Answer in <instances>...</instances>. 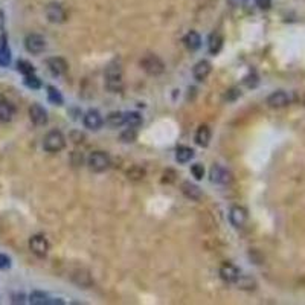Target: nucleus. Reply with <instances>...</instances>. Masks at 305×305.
Wrapping results in <instances>:
<instances>
[{"instance_id": "nucleus-33", "label": "nucleus", "mask_w": 305, "mask_h": 305, "mask_svg": "<svg viewBox=\"0 0 305 305\" xmlns=\"http://www.w3.org/2000/svg\"><path fill=\"white\" fill-rule=\"evenodd\" d=\"M240 96H241V92L238 89H231V90H228V93H226L224 99L228 101V103H233V101L236 98H240Z\"/></svg>"}, {"instance_id": "nucleus-12", "label": "nucleus", "mask_w": 305, "mask_h": 305, "mask_svg": "<svg viewBox=\"0 0 305 305\" xmlns=\"http://www.w3.org/2000/svg\"><path fill=\"white\" fill-rule=\"evenodd\" d=\"M290 103V98L286 92H282V90H278V92H273L267 98V104L273 108H281V107H286L288 106Z\"/></svg>"}, {"instance_id": "nucleus-2", "label": "nucleus", "mask_w": 305, "mask_h": 305, "mask_svg": "<svg viewBox=\"0 0 305 305\" xmlns=\"http://www.w3.org/2000/svg\"><path fill=\"white\" fill-rule=\"evenodd\" d=\"M89 168L95 173H103L110 166V156L106 151H93L87 159Z\"/></svg>"}, {"instance_id": "nucleus-3", "label": "nucleus", "mask_w": 305, "mask_h": 305, "mask_svg": "<svg viewBox=\"0 0 305 305\" xmlns=\"http://www.w3.org/2000/svg\"><path fill=\"white\" fill-rule=\"evenodd\" d=\"M141 67L150 75H161L165 71V64L163 61L154 54H148L145 55L144 58L141 60Z\"/></svg>"}, {"instance_id": "nucleus-17", "label": "nucleus", "mask_w": 305, "mask_h": 305, "mask_svg": "<svg viewBox=\"0 0 305 305\" xmlns=\"http://www.w3.org/2000/svg\"><path fill=\"white\" fill-rule=\"evenodd\" d=\"M182 193L186 198L189 200H194V201H198L201 198V189L194 185V183H191V182H183L182 183Z\"/></svg>"}, {"instance_id": "nucleus-14", "label": "nucleus", "mask_w": 305, "mask_h": 305, "mask_svg": "<svg viewBox=\"0 0 305 305\" xmlns=\"http://www.w3.org/2000/svg\"><path fill=\"white\" fill-rule=\"evenodd\" d=\"M220 276L224 282H236V279L240 278V270L236 269L233 264L226 263L220 269Z\"/></svg>"}, {"instance_id": "nucleus-6", "label": "nucleus", "mask_w": 305, "mask_h": 305, "mask_svg": "<svg viewBox=\"0 0 305 305\" xmlns=\"http://www.w3.org/2000/svg\"><path fill=\"white\" fill-rule=\"evenodd\" d=\"M29 249L38 258H44L49 252V241L43 235H34L29 238Z\"/></svg>"}, {"instance_id": "nucleus-24", "label": "nucleus", "mask_w": 305, "mask_h": 305, "mask_svg": "<svg viewBox=\"0 0 305 305\" xmlns=\"http://www.w3.org/2000/svg\"><path fill=\"white\" fill-rule=\"evenodd\" d=\"M208 48H209V52L212 55H215L221 51L223 48V37L220 36V34H212V36L209 37V43H208Z\"/></svg>"}, {"instance_id": "nucleus-1", "label": "nucleus", "mask_w": 305, "mask_h": 305, "mask_svg": "<svg viewBox=\"0 0 305 305\" xmlns=\"http://www.w3.org/2000/svg\"><path fill=\"white\" fill-rule=\"evenodd\" d=\"M66 146V138L60 130H51L43 139V148L48 153H58Z\"/></svg>"}, {"instance_id": "nucleus-21", "label": "nucleus", "mask_w": 305, "mask_h": 305, "mask_svg": "<svg viewBox=\"0 0 305 305\" xmlns=\"http://www.w3.org/2000/svg\"><path fill=\"white\" fill-rule=\"evenodd\" d=\"M185 44H186V48L189 51H197L201 46V37H200V34L196 32V31L188 32L186 37H185Z\"/></svg>"}, {"instance_id": "nucleus-19", "label": "nucleus", "mask_w": 305, "mask_h": 305, "mask_svg": "<svg viewBox=\"0 0 305 305\" xmlns=\"http://www.w3.org/2000/svg\"><path fill=\"white\" fill-rule=\"evenodd\" d=\"M11 63V51L8 46L6 34L2 32V38H0V66H8Z\"/></svg>"}, {"instance_id": "nucleus-18", "label": "nucleus", "mask_w": 305, "mask_h": 305, "mask_svg": "<svg viewBox=\"0 0 305 305\" xmlns=\"http://www.w3.org/2000/svg\"><path fill=\"white\" fill-rule=\"evenodd\" d=\"M14 113H16V110L9 101H6V99L0 101V122H3V124L11 122L14 118Z\"/></svg>"}, {"instance_id": "nucleus-29", "label": "nucleus", "mask_w": 305, "mask_h": 305, "mask_svg": "<svg viewBox=\"0 0 305 305\" xmlns=\"http://www.w3.org/2000/svg\"><path fill=\"white\" fill-rule=\"evenodd\" d=\"M23 84H25L26 87L32 89V90H38V89L41 87V81H40V78H38V76H36L34 73H31V75H25Z\"/></svg>"}, {"instance_id": "nucleus-7", "label": "nucleus", "mask_w": 305, "mask_h": 305, "mask_svg": "<svg viewBox=\"0 0 305 305\" xmlns=\"http://www.w3.org/2000/svg\"><path fill=\"white\" fill-rule=\"evenodd\" d=\"M247 218H249V215H247V211L243 206H233L229 212V220L233 228H238V229L244 228Z\"/></svg>"}, {"instance_id": "nucleus-13", "label": "nucleus", "mask_w": 305, "mask_h": 305, "mask_svg": "<svg viewBox=\"0 0 305 305\" xmlns=\"http://www.w3.org/2000/svg\"><path fill=\"white\" fill-rule=\"evenodd\" d=\"M211 71H212L211 63H209L208 60H201V61H198V63L194 66L193 75H194V78H196L197 81H205L206 78L209 76Z\"/></svg>"}, {"instance_id": "nucleus-15", "label": "nucleus", "mask_w": 305, "mask_h": 305, "mask_svg": "<svg viewBox=\"0 0 305 305\" xmlns=\"http://www.w3.org/2000/svg\"><path fill=\"white\" fill-rule=\"evenodd\" d=\"M29 302L32 305H49V304H60L63 305L64 302L61 299H51L46 293H43V291H32L31 293V296H29Z\"/></svg>"}, {"instance_id": "nucleus-35", "label": "nucleus", "mask_w": 305, "mask_h": 305, "mask_svg": "<svg viewBox=\"0 0 305 305\" xmlns=\"http://www.w3.org/2000/svg\"><path fill=\"white\" fill-rule=\"evenodd\" d=\"M9 267H11V258L3 253H0V270L9 269Z\"/></svg>"}, {"instance_id": "nucleus-20", "label": "nucleus", "mask_w": 305, "mask_h": 305, "mask_svg": "<svg viewBox=\"0 0 305 305\" xmlns=\"http://www.w3.org/2000/svg\"><path fill=\"white\" fill-rule=\"evenodd\" d=\"M211 142V130L208 126H200L196 133V144L198 146H208Z\"/></svg>"}, {"instance_id": "nucleus-27", "label": "nucleus", "mask_w": 305, "mask_h": 305, "mask_svg": "<svg viewBox=\"0 0 305 305\" xmlns=\"http://www.w3.org/2000/svg\"><path fill=\"white\" fill-rule=\"evenodd\" d=\"M48 99L55 106H63V96L54 86H48Z\"/></svg>"}, {"instance_id": "nucleus-5", "label": "nucleus", "mask_w": 305, "mask_h": 305, "mask_svg": "<svg viewBox=\"0 0 305 305\" xmlns=\"http://www.w3.org/2000/svg\"><path fill=\"white\" fill-rule=\"evenodd\" d=\"M25 48L29 54L38 55L46 49V38L40 34H29L25 38Z\"/></svg>"}, {"instance_id": "nucleus-10", "label": "nucleus", "mask_w": 305, "mask_h": 305, "mask_svg": "<svg viewBox=\"0 0 305 305\" xmlns=\"http://www.w3.org/2000/svg\"><path fill=\"white\" fill-rule=\"evenodd\" d=\"M46 17L52 23H63L66 21V11L60 3H49L46 6Z\"/></svg>"}, {"instance_id": "nucleus-30", "label": "nucleus", "mask_w": 305, "mask_h": 305, "mask_svg": "<svg viewBox=\"0 0 305 305\" xmlns=\"http://www.w3.org/2000/svg\"><path fill=\"white\" fill-rule=\"evenodd\" d=\"M17 71L20 73H23V75H31V73L36 72L34 66L29 61H26V60H18L17 61Z\"/></svg>"}, {"instance_id": "nucleus-22", "label": "nucleus", "mask_w": 305, "mask_h": 305, "mask_svg": "<svg viewBox=\"0 0 305 305\" xmlns=\"http://www.w3.org/2000/svg\"><path fill=\"white\" fill-rule=\"evenodd\" d=\"M194 157V150L189 146H179L176 150V161L179 163H188Z\"/></svg>"}, {"instance_id": "nucleus-9", "label": "nucleus", "mask_w": 305, "mask_h": 305, "mask_svg": "<svg viewBox=\"0 0 305 305\" xmlns=\"http://www.w3.org/2000/svg\"><path fill=\"white\" fill-rule=\"evenodd\" d=\"M84 127L89 128V130H99L101 127H103L104 124V119L103 116H101V113L98 110H89L86 115H84Z\"/></svg>"}, {"instance_id": "nucleus-25", "label": "nucleus", "mask_w": 305, "mask_h": 305, "mask_svg": "<svg viewBox=\"0 0 305 305\" xmlns=\"http://www.w3.org/2000/svg\"><path fill=\"white\" fill-rule=\"evenodd\" d=\"M124 115H126V124L130 128H138L142 126L144 121L138 111H128V113H124Z\"/></svg>"}, {"instance_id": "nucleus-23", "label": "nucleus", "mask_w": 305, "mask_h": 305, "mask_svg": "<svg viewBox=\"0 0 305 305\" xmlns=\"http://www.w3.org/2000/svg\"><path fill=\"white\" fill-rule=\"evenodd\" d=\"M126 124V115L121 111H111L107 116V126L111 128H118Z\"/></svg>"}, {"instance_id": "nucleus-26", "label": "nucleus", "mask_w": 305, "mask_h": 305, "mask_svg": "<svg viewBox=\"0 0 305 305\" xmlns=\"http://www.w3.org/2000/svg\"><path fill=\"white\" fill-rule=\"evenodd\" d=\"M145 176H146V173L142 166H131L127 171V177H128V180H131V182H141V180L145 179Z\"/></svg>"}, {"instance_id": "nucleus-4", "label": "nucleus", "mask_w": 305, "mask_h": 305, "mask_svg": "<svg viewBox=\"0 0 305 305\" xmlns=\"http://www.w3.org/2000/svg\"><path fill=\"white\" fill-rule=\"evenodd\" d=\"M106 80H107V87L111 92H118L122 87V71L121 66L118 64H111L107 67L106 71Z\"/></svg>"}, {"instance_id": "nucleus-11", "label": "nucleus", "mask_w": 305, "mask_h": 305, "mask_svg": "<svg viewBox=\"0 0 305 305\" xmlns=\"http://www.w3.org/2000/svg\"><path fill=\"white\" fill-rule=\"evenodd\" d=\"M209 177H211V182L212 183H220V185H226L231 182V174L226 171L224 168H221L220 165H215L211 168V173H209Z\"/></svg>"}, {"instance_id": "nucleus-28", "label": "nucleus", "mask_w": 305, "mask_h": 305, "mask_svg": "<svg viewBox=\"0 0 305 305\" xmlns=\"http://www.w3.org/2000/svg\"><path fill=\"white\" fill-rule=\"evenodd\" d=\"M236 284H238V287L243 290H253L256 287V282L251 276H241V275L238 279H236Z\"/></svg>"}, {"instance_id": "nucleus-8", "label": "nucleus", "mask_w": 305, "mask_h": 305, "mask_svg": "<svg viewBox=\"0 0 305 305\" xmlns=\"http://www.w3.org/2000/svg\"><path fill=\"white\" fill-rule=\"evenodd\" d=\"M29 118L32 121V124H36V126L41 127V126H46L48 124V111L44 110L40 104H32L29 107Z\"/></svg>"}, {"instance_id": "nucleus-31", "label": "nucleus", "mask_w": 305, "mask_h": 305, "mask_svg": "<svg viewBox=\"0 0 305 305\" xmlns=\"http://www.w3.org/2000/svg\"><path fill=\"white\" fill-rule=\"evenodd\" d=\"M136 138H138V133H136V128H127V130H124L122 133H121V141L122 142H126V144H131V142H134L136 141Z\"/></svg>"}, {"instance_id": "nucleus-37", "label": "nucleus", "mask_w": 305, "mask_h": 305, "mask_svg": "<svg viewBox=\"0 0 305 305\" xmlns=\"http://www.w3.org/2000/svg\"><path fill=\"white\" fill-rule=\"evenodd\" d=\"M255 3L261 9H270V6H272V0H255Z\"/></svg>"}, {"instance_id": "nucleus-36", "label": "nucleus", "mask_w": 305, "mask_h": 305, "mask_svg": "<svg viewBox=\"0 0 305 305\" xmlns=\"http://www.w3.org/2000/svg\"><path fill=\"white\" fill-rule=\"evenodd\" d=\"M176 180V173L173 171V169H166L165 174H163V182L166 183H173Z\"/></svg>"}, {"instance_id": "nucleus-16", "label": "nucleus", "mask_w": 305, "mask_h": 305, "mask_svg": "<svg viewBox=\"0 0 305 305\" xmlns=\"http://www.w3.org/2000/svg\"><path fill=\"white\" fill-rule=\"evenodd\" d=\"M48 67H49V71L56 75V76H60L63 73L67 72V63L64 58H61V56H54V58H49L48 60Z\"/></svg>"}, {"instance_id": "nucleus-34", "label": "nucleus", "mask_w": 305, "mask_h": 305, "mask_svg": "<svg viewBox=\"0 0 305 305\" xmlns=\"http://www.w3.org/2000/svg\"><path fill=\"white\" fill-rule=\"evenodd\" d=\"M244 84H246L247 87H255V86L258 84V76H256L255 73H252V75H249V76H246V78H244Z\"/></svg>"}, {"instance_id": "nucleus-32", "label": "nucleus", "mask_w": 305, "mask_h": 305, "mask_svg": "<svg viewBox=\"0 0 305 305\" xmlns=\"http://www.w3.org/2000/svg\"><path fill=\"white\" fill-rule=\"evenodd\" d=\"M191 173H193V176L197 180H201L203 177H205V168H203L201 163H194L193 166H191Z\"/></svg>"}]
</instances>
